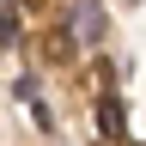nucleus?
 <instances>
[{
	"instance_id": "obj_1",
	"label": "nucleus",
	"mask_w": 146,
	"mask_h": 146,
	"mask_svg": "<svg viewBox=\"0 0 146 146\" xmlns=\"http://www.w3.org/2000/svg\"><path fill=\"white\" fill-rule=\"evenodd\" d=\"M0 43H18V0H0Z\"/></svg>"
},
{
	"instance_id": "obj_2",
	"label": "nucleus",
	"mask_w": 146,
	"mask_h": 146,
	"mask_svg": "<svg viewBox=\"0 0 146 146\" xmlns=\"http://www.w3.org/2000/svg\"><path fill=\"white\" fill-rule=\"evenodd\" d=\"M98 122H104L110 140H122V110H116V104H98Z\"/></svg>"
}]
</instances>
